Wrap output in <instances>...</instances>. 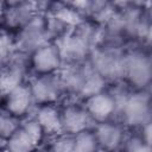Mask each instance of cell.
Returning <instances> with one entry per match:
<instances>
[{
	"label": "cell",
	"instance_id": "3",
	"mask_svg": "<svg viewBox=\"0 0 152 152\" xmlns=\"http://www.w3.org/2000/svg\"><path fill=\"white\" fill-rule=\"evenodd\" d=\"M77 28L78 30L75 32L65 33L56 44L62 61L68 59L69 62H77L82 59L88 52L91 33L82 27Z\"/></svg>",
	"mask_w": 152,
	"mask_h": 152
},
{
	"label": "cell",
	"instance_id": "11",
	"mask_svg": "<svg viewBox=\"0 0 152 152\" xmlns=\"http://www.w3.org/2000/svg\"><path fill=\"white\" fill-rule=\"evenodd\" d=\"M94 135L96 138L97 145L101 146L106 151H115L118 150L125 139L124 128L115 122L104 121L97 124Z\"/></svg>",
	"mask_w": 152,
	"mask_h": 152
},
{
	"label": "cell",
	"instance_id": "1",
	"mask_svg": "<svg viewBox=\"0 0 152 152\" xmlns=\"http://www.w3.org/2000/svg\"><path fill=\"white\" fill-rule=\"evenodd\" d=\"M119 110L125 124L133 127H144L150 124V97L145 91H135L126 95Z\"/></svg>",
	"mask_w": 152,
	"mask_h": 152
},
{
	"label": "cell",
	"instance_id": "5",
	"mask_svg": "<svg viewBox=\"0 0 152 152\" xmlns=\"http://www.w3.org/2000/svg\"><path fill=\"white\" fill-rule=\"evenodd\" d=\"M48 38L49 33L46 30V23L40 17L36 15L21 28L18 37V46L24 52L32 53L39 46L49 43Z\"/></svg>",
	"mask_w": 152,
	"mask_h": 152
},
{
	"label": "cell",
	"instance_id": "2",
	"mask_svg": "<svg viewBox=\"0 0 152 152\" xmlns=\"http://www.w3.org/2000/svg\"><path fill=\"white\" fill-rule=\"evenodd\" d=\"M124 77L134 87L142 89L151 80V59L141 51L129 52L124 57Z\"/></svg>",
	"mask_w": 152,
	"mask_h": 152
},
{
	"label": "cell",
	"instance_id": "17",
	"mask_svg": "<svg viewBox=\"0 0 152 152\" xmlns=\"http://www.w3.org/2000/svg\"><path fill=\"white\" fill-rule=\"evenodd\" d=\"M75 152H95L99 147L94 132L86 129L74 135Z\"/></svg>",
	"mask_w": 152,
	"mask_h": 152
},
{
	"label": "cell",
	"instance_id": "22",
	"mask_svg": "<svg viewBox=\"0 0 152 152\" xmlns=\"http://www.w3.org/2000/svg\"><path fill=\"white\" fill-rule=\"evenodd\" d=\"M1 97H5V95H4V94H2V91L0 90V99H1Z\"/></svg>",
	"mask_w": 152,
	"mask_h": 152
},
{
	"label": "cell",
	"instance_id": "6",
	"mask_svg": "<svg viewBox=\"0 0 152 152\" xmlns=\"http://www.w3.org/2000/svg\"><path fill=\"white\" fill-rule=\"evenodd\" d=\"M62 62L56 44L46 43L31 53V66L37 75L56 74L59 70Z\"/></svg>",
	"mask_w": 152,
	"mask_h": 152
},
{
	"label": "cell",
	"instance_id": "15",
	"mask_svg": "<svg viewBox=\"0 0 152 152\" xmlns=\"http://www.w3.org/2000/svg\"><path fill=\"white\" fill-rule=\"evenodd\" d=\"M24 66L19 62H8L6 66L0 69V90L4 95L23 84Z\"/></svg>",
	"mask_w": 152,
	"mask_h": 152
},
{
	"label": "cell",
	"instance_id": "10",
	"mask_svg": "<svg viewBox=\"0 0 152 152\" xmlns=\"http://www.w3.org/2000/svg\"><path fill=\"white\" fill-rule=\"evenodd\" d=\"M124 57L115 50L99 51L93 58V68L104 78L120 77L124 74Z\"/></svg>",
	"mask_w": 152,
	"mask_h": 152
},
{
	"label": "cell",
	"instance_id": "23",
	"mask_svg": "<svg viewBox=\"0 0 152 152\" xmlns=\"http://www.w3.org/2000/svg\"><path fill=\"white\" fill-rule=\"evenodd\" d=\"M32 152H42V151H38V150L36 148V150H34V151H32Z\"/></svg>",
	"mask_w": 152,
	"mask_h": 152
},
{
	"label": "cell",
	"instance_id": "7",
	"mask_svg": "<svg viewBox=\"0 0 152 152\" xmlns=\"http://www.w3.org/2000/svg\"><path fill=\"white\" fill-rule=\"evenodd\" d=\"M84 109L87 110L91 121H96L97 124H100L108 121L113 116V114L116 113L118 103L114 95L103 90L86 97Z\"/></svg>",
	"mask_w": 152,
	"mask_h": 152
},
{
	"label": "cell",
	"instance_id": "19",
	"mask_svg": "<svg viewBox=\"0 0 152 152\" xmlns=\"http://www.w3.org/2000/svg\"><path fill=\"white\" fill-rule=\"evenodd\" d=\"M51 152H75L74 135L65 133L55 135L51 142Z\"/></svg>",
	"mask_w": 152,
	"mask_h": 152
},
{
	"label": "cell",
	"instance_id": "8",
	"mask_svg": "<svg viewBox=\"0 0 152 152\" xmlns=\"http://www.w3.org/2000/svg\"><path fill=\"white\" fill-rule=\"evenodd\" d=\"M62 133L75 135L82 131L89 129L91 119L84 107L77 104H68L61 110Z\"/></svg>",
	"mask_w": 152,
	"mask_h": 152
},
{
	"label": "cell",
	"instance_id": "16",
	"mask_svg": "<svg viewBox=\"0 0 152 152\" xmlns=\"http://www.w3.org/2000/svg\"><path fill=\"white\" fill-rule=\"evenodd\" d=\"M38 144L36 140L21 127L19 128L6 140V147L8 152H32L37 148Z\"/></svg>",
	"mask_w": 152,
	"mask_h": 152
},
{
	"label": "cell",
	"instance_id": "12",
	"mask_svg": "<svg viewBox=\"0 0 152 152\" xmlns=\"http://www.w3.org/2000/svg\"><path fill=\"white\" fill-rule=\"evenodd\" d=\"M43 128L44 133L57 135L62 133L61 110L53 104L38 106L36 115L33 116Z\"/></svg>",
	"mask_w": 152,
	"mask_h": 152
},
{
	"label": "cell",
	"instance_id": "9",
	"mask_svg": "<svg viewBox=\"0 0 152 152\" xmlns=\"http://www.w3.org/2000/svg\"><path fill=\"white\" fill-rule=\"evenodd\" d=\"M34 102L30 87L24 83L5 95V110L18 119L28 114Z\"/></svg>",
	"mask_w": 152,
	"mask_h": 152
},
{
	"label": "cell",
	"instance_id": "14",
	"mask_svg": "<svg viewBox=\"0 0 152 152\" xmlns=\"http://www.w3.org/2000/svg\"><path fill=\"white\" fill-rule=\"evenodd\" d=\"M104 84L106 78L101 74H99L93 68V65L82 66V78L78 89V95L88 97L100 91H103Z\"/></svg>",
	"mask_w": 152,
	"mask_h": 152
},
{
	"label": "cell",
	"instance_id": "13",
	"mask_svg": "<svg viewBox=\"0 0 152 152\" xmlns=\"http://www.w3.org/2000/svg\"><path fill=\"white\" fill-rule=\"evenodd\" d=\"M34 4L30 2H15L5 11V20L8 26L23 28L36 17Z\"/></svg>",
	"mask_w": 152,
	"mask_h": 152
},
{
	"label": "cell",
	"instance_id": "4",
	"mask_svg": "<svg viewBox=\"0 0 152 152\" xmlns=\"http://www.w3.org/2000/svg\"><path fill=\"white\" fill-rule=\"evenodd\" d=\"M33 102L38 106L53 104L63 93L62 86L56 74L37 75L28 84Z\"/></svg>",
	"mask_w": 152,
	"mask_h": 152
},
{
	"label": "cell",
	"instance_id": "20",
	"mask_svg": "<svg viewBox=\"0 0 152 152\" xmlns=\"http://www.w3.org/2000/svg\"><path fill=\"white\" fill-rule=\"evenodd\" d=\"M13 51V40L2 30H0V69L6 66L11 61Z\"/></svg>",
	"mask_w": 152,
	"mask_h": 152
},
{
	"label": "cell",
	"instance_id": "18",
	"mask_svg": "<svg viewBox=\"0 0 152 152\" xmlns=\"http://www.w3.org/2000/svg\"><path fill=\"white\" fill-rule=\"evenodd\" d=\"M20 126V119L4 110L0 112V139L7 140Z\"/></svg>",
	"mask_w": 152,
	"mask_h": 152
},
{
	"label": "cell",
	"instance_id": "21",
	"mask_svg": "<svg viewBox=\"0 0 152 152\" xmlns=\"http://www.w3.org/2000/svg\"><path fill=\"white\" fill-rule=\"evenodd\" d=\"M125 152H150V142L142 138H131L126 141Z\"/></svg>",
	"mask_w": 152,
	"mask_h": 152
}]
</instances>
